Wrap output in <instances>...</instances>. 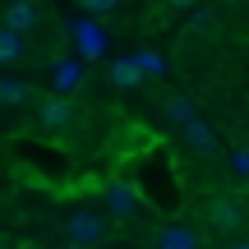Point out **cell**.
I'll use <instances>...</instances> for the list:
<instances>
[{
    "label": "cell",
    "instance_id": "8992f818",
    "mask_svg": "<svg viewBox=\"0 0 249 249\" xmlns=\"http://www.w3.org/2000/svg\"><path fill=\"white\" fill-rule=\"evenodd\" d=\"M180 139H185L189 152H194V157H203V161H217V157H222V148H217V134H213V124H208L203 116H194L189 124H180Z\"/></svg>",
    "mask_w": 249,
    "mask_h": 249
},
{
    "label": "cell",
    "instance_id": "d6986e66",
    "mask_svg": "<svg viewBox=\"0 0 249 249\" xmlns=\"http://www.w3.org/2000/svg\"><path fill=\"white\" fill-rule=\"evenodd\" d=\"M245 194H249V180H245Z\"/></svg>",
    "mask_w": 249,
    "mask_h": 249
},
{
    "label": "cell",
    "instance_id": "8fae6325",
    "mask_svg": "<svg viewBox=\"0 0 249 249\" xmlns=\"http://www.w3.org/2000/svg\"><path fill=\"white\" fill-rule=\"evenodd\" d=\"M111 83H116V88H139V83H143L139 60H134V55H120V60L111 65Z\"/></svg>",
    "mask_w": 249,
    "mask_h": 249
},
{
    "label": "cell",
    "instance_id": "3957f363",
    "mask_svg": "<svg viewBox=\"0 0 249 249\" xmlns=\"http://www.w3.org/2000/svg\"><path fill=\"white\" fill-rule=\"evenodd\" d=\"M102 213L111 217V222H134L139 213H148L139 198V185L129 180V171H120V176H111L107 185H102Z\"/></svg>",
    "mask_w": 249,
    "mask_h": 249
},
{
    "label": "cell",
    "instance_id": "7a4b0ae2",
    "mask_svg": "<svg viewBox=\"0 0 249 249\" xmlns=\"http://www.w3.org/2000/svg\"><path fill=\"white\" fill-rule=\"evenodd\" d=\"M60 240L65 245H107L111 240V217L102 213V208H92V203H79V208L65 213Z\"/></svg>",
    "mask_w": 249,
    "mask_h": 249
},
{
    "label": "cell",
    "instance_id": "9c48e42d",
    "mask_svg": "<svg viewBox=\"0 0 249 249\" xmlns=\"http://www.w3.org/2000/svg\"><path fill=\"white\" fill-rule=\"evenodd\" d=\"M51 83H55V92H74L83 83V65L79 60H55L51 65Z\"/></svg>",
    "mask_w": 249,
    "mask_h": 249
},
{
    "label": "cell",
    "instance_id": "7c38bea8",
    "mask_svg": "<svg viewBox=\"0 0 249 249\" xmlns=\"http://www.w3.org/2000/svg\"><path fill=\"white\" fill-rule=\"evenodd\" d=\"M23 60V33L0 23V65H18Z\"/></svg>",
    "mask_w": 249,
    "mask_h": 249
},
{
    "label": "cell",
    "instance_id": "2e32d148",
    "mask_svg": "<svg viewBox=\"0 0 249 249\" xmlns=\"http://www.w3.org/2000/svg\"><path fill=\"white\" fill-rule=\"evenodd\" d=\"M226 166H231L235 180H249V148H235L231 157H226Z\"/></svg>",
    "mask_w": 249,
    "mask_h": 249
},
{
    "label": "cell",
    "instance_id": "5bb4252c",
    "mask_svg": "<svg viewBox=\"0 0 249 249\" xmlns=\"http://www.w3.org/2000/svg\"><path fill=\"white\" fill-rule=\"evenodd\" d=\"M74 33H79V46H83L88 55L102 51V33H97V23H88V18H83V23H74Z\"/></svg>",
    "mask_w": 249,
    "mask_h": 249
},
{
    "label": "cell",
    "instance_id": "5b68a950",
    "mask_svg": "<svg viewBox=\"0 0 249 249\" xmlns=\"http://www.w3.org/2000/svg\"><path fill=\"white\" fill-rule=\"evenodd\" d=\"M208 240V231H198V226H189V222H161L157 231H152V245L157 249H198Z\"/></svg>",
    "mask_w": 249,
    "mask_h": 249
},
{
    "label": "cell",
    "instance_id": "ffe728a7",
    "mask_svg": "<svg viewBox=\"0 0 249 249\" xmlns=\"http://www.w3.org/2000/svg\"><path fill=\"white\" fill-rule=\"evenodd\" d=\"M0 240H5V235H0Z\"/></svg>",
    "mask_w": 249,
    "mask_h": 249
},
{
    "label": "cell",
    "instance_id": "277c9868",
    "mask_svg": "<svg viewBox=\"0 0 249 249\" xmlns=\"http://www.w3.org/2000/svg\"><path fill=\"white\" fill-rule=\"evenodd\" d=\"M245 226V208L235 203V198H226V194H217L213 203H208V231L213 235H222V240H231L235 231Z\"/></svg>",
    "mask_w": 249,
    "mask_h": 249
},
{
    "label": "cell",
    "instance_id": "e0dca14e",
    "mask_svg": "<svg viewBox=\"0 0 249 249\" xmlns=\"http://www.w3.org/2000/svg\"><path fill=\"white\" fill-rule=\"evenodd\" d=\"M83 9H88V14H111V9L120 5V0H79Z\"/></svg>",
    "mask_w": 249,
    "mask_h": 249
},
{
    "label": "cell",
    "instance_id": "30bf717a",
    "mask_svg": "<svg viewBox=\"0 0 249 249\" xmlns=\"http://www.w3.org/2000/svg\"><path fill=\"white\" fill-rule=\"evenodd\" d=\"M161 111H166V120L176 124V129H180V124H189V120L198 116V107H194V102L185 97V92H171V97L161 102Z\"/></svg>",
    "mask_w": 249,
    "mask_h": 249
},
{
    "label": "cell",
    "instance_id": "6da1fadb",
    "mask_svg": "<svg viewBox=\"0 0 249 249\" xmlns=\"http://www.w3.org/2000/svg\"><path fill=\"white\" fill-rule=\"evenodd\" d=\"M129 180L139 185V198L148 213L157 217H180L185 208V185H180V171H176V157H171L161 143H143L139 152L129 157Z\"/></svg>",
    "mask_w": 249,
    "mask_h": 249
},
{
    "label": "cell",
    "instance_id": "ba28073f",
    "mask_svg": "<svg viewBox=\"0 0 249 249\" xmlns=\"http://www.w3.org/2000/svg\"><path fill=\"white\" fill-rule=\"evenodd\" d=\"M37 18H42V9H37L33 0H9V5H5V14H0V23H5V28H14V33H33V28H37Z\"/></svg>",
    "mask_w": 249,
    "mask_h": 249
},
{
    "label": "cell",
    "instance_id": "ac0fdd59",
    "mask_svg": "<svg viewBox=\"0 0 249 249\" xmlns=\"http://www.w3.org/2000/svg\"><path fill=\"white\" fill-rule=\"evenodd\" d=\"M161 5H166V9H194L198 0H161Z\"/></svg>",
    "mask_w": 249,
    "mask_h": 249
},
{
    "label": "cell",
    "instance_id": "9a60e30c",
    "mask_svg": "<svg viewBox=\"0 0 249 249\" xmlns=\"http://www.w3.org/2000/svg\"><path fill=\"white\" fill-rule=\"evenodd\" d=\"M134 60H139L143 79H157V74H166V55H157V51H139Z\"/></svg>",
    "mask_w": 249,
    "mask_h": 249
},
{
    "label": "cell",
    "instance_id": "4fadbf2b",
    "mask_svg": "<svg viewBox=\"0 0 249 249\" xmlns=\"http://www.w3.org/2000/svg\"><path fill=\"white\" fill-rule=\"evenodd\" d=\"M33 102V88L23 79H0V107H28Z\"/></svg>",
    "mask_w": 249,
    "mask_h": 249
},
{
    "label": "cell",
    "instance_id": "52a82bcc",
    "mask_svg": "<svg viewBox=\"0 0 249 249\" xmlns=\"http://www.w3.org/2000/svg\"><path fill=\"white\" fill-rule=\"evenodd\" d=\"M37 120H42V129H70V124L79 120V111H74L70 92H55V97H46V102H42Z\"/></svg>",
    "mask_w": 249,
    "mask_h": 249
}]
</instances>
